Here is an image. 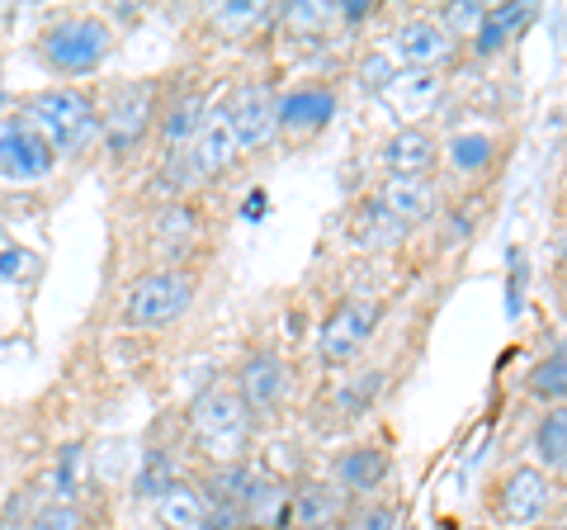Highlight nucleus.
I'll return each instance as SVG.
<instances>
[{
    "instance_id": "f257e3e1",
    "label": "nucleus",
    "mask_w": 567,
    "mask_h": 530,
    "mask_svg": "<svg viewBox=\"0 0 567 530\" xmlns=\"http://www.w3.org/2000/svg\"><path fill=\"white\" fill-rule=\"evenodd\" d=\"M256 412L241 402L237 388H204L199 398L189 402V440L213 469H233V465H246V450H251V421Z\"/></svg>"
},
{
    "instance_id": "f03ea898",
    "label": "nucleus",
    "mask_w": 567,
    "mask_h": 530,
    "mask_svg": "<svg viewBox=\"0 0 567 530\" xmlns=\"http://www.w3.org/2000/svg\"><path fill=\"white\" fill-rule=\"evenodd\" d=\"M24 119L43 133V143L58 156H76L100 143V104L76 85H48L24 100Z\"/></svg>"
},
{
    "instance_id": "7ed1b4c3",
    "label": "nucleus",
    "mask_w": 567,
    "mask_h": 530,
    "mask_svg": "<svg viewBox=\"0 0 567 530\" xmlns=\"http://www.w3.org/2000/svg\"><path fill=\"white\" fill-rule=\"evenodd\" d=\"M194 294H199V279L185 265H156V271L137 275L128 289H123V327L133 332H156L171 327L194 308Z\"/></svg>"
},
{
    "instance_id": "20e7f679",
    "label": "nucleus",
    "mask_w": 567,
    "mask_h": 530,
    "mask_svg": "<svg viewBox=\"0 0 567 530\" xmlns=\"http://www.w3.org/2000/svg\"><path fill=\"white\" fill-rule=\"evenodd\" d=\"M156 129V85L152 81H118L100 104V143L114 162L133 156Z\"/></svg>"
},
{
    "instance_id": "39448f33",
    "label": "nucleus",
    "mask_w": 567,
    "mask_h": 530,
    "mask_svg": "<svg viewBox=\"0 0 567 530\" xmlns=\"http://www.w3.org/2000/svg\"><path fill=\"white\" fill-rule=\"evenodd\" d=\"M554 502H558V483L539 465H516L492 488V521L502 530H535L554 517Z\"/></svg>"
},
{
    "instance_id": "423d86ee",
    "label": "nucleus",
    "mask_w": 567,
    "mask_h": 530,
    "mask_svg": "<svg viewBox=\"0 0 567 530\" xmlns=\"http://www.w3.org/2000/svg\"><path fill=\"white\" fill-rule=\"evenodd\" d=\"M110 52H114V29L95 20V14H66V20L48 24L43 33V62L66 77L95 72Z\"/></svg>"
},
{
    "instance_id": "0eeeda50",
    "label": "nucleus",
    "mask_w": 567,
    "mask_h": 530,
    "mask_svg": "<svg viewBox=\"0 0 567 530\" xmlns=\"http://www.w3.org/2000/svg\"><path fill=\"white\" fill-rule=\"evenodd\" d=\"M383 323V304L379 298H341L317 327V360L322 365H350L360 360V350L374 342V332Z\"/></svg>"
},
{
    "instance_id": "6e6552de",
    "label": "nucleus",
    "mask_w": 567,
    "mask_h": 530,
    "mask_svg": "<svg viewBox=\"0 0 567 530\" xmlns=\"http://www.w3.org/2000/svg\"><path fill=\"white\" fill-rule=\"evenodd\" d=\"M379 52L393 62V72H440L445 62L458 58V43L445 33V24L421 14V20H402L388 39L379 43Z\"/></svg>"
},
{
    "instance_id": "1a4fd4ad",
    "label": "nucleus",
    "mask_w": 567,
    "mask_h": 530,
    "mask_svg": "<svg viewBox=\"0 0 567 530\" xmlns=\"http://www.w3.org/2000/svg\"><path fill=\"white\" fill-rule=\"evenodd\" d=\"M218 104L227 110V119H233V133H237V143H241L246 156L260 152V147H270L279 137V95L270 91V85L241 81Z\"/></svg>"
},
{
    "instance_id": "9d476101",
    "label": "nucleus",
    "mask_w": 567,
    "mask_h": 530,
    "mask_svg": "<svg viewBox=\"0 0 567 530\" xmlns=\"http://www.w3.org/2000/svg\"><path fill=\"white\" fill-rule=\"evenodd\" d=\"M58 166V152L43 143V133L20 114H0V175L10 181H43Z\"/></svg>"
},
{
    "instance_id": "9b49d317",
    "label": "nucleus",
    "mask_w": 567,
    "mask_h": 530,
    "mask_svg": "<svg viewBox=\"0 0 567 530\" xmlns=\"http://www.w3.org/2000/svg\"><path fill=\"white\" fill-rule=\"evenodd\" d=\"M445 91H450V81L440 72H393L379 91V100L398 119V129H421V119H431L445 104Z\"/></svg>"
},
{
    "instance_id": "f8f14e48",
    "label": "nucleus",
    "mask_w": 567,
    "mask_h": 530,
    "mask_svg": "<svg viewBox=\"0 0 567 530\" xmlns=\"http://www.w3.org/2000/svg\"><path fill=\"white\" fill-rule=\"evenodd\" d=\"M233 388L241 394V402L251 412H270V408H279V402L293 394V369H289V360H284L279 350L260 346V350H251V356L237 365Z\"/></svg>"
},
{
    "instance_id": "ddd939ff",
    "label": "nucleus",
    "mask_w": 567,
    "mask_h": 530,
    "mask_svg": "<svg viewBox=\"0 0 567 530\" xmlns=\"http://www.w3.org/2000/svg\"><path fill=\"white\" fill-rule=\"evenodd\" d=\"M204 237V218L189 200H166L152 214V252L162 265H185V256L199 246Z\"/></svg>"
},
{
    "instance_id": "4468645a",
    "label": "nucleus",
    "mask_w": 567,
    "mask_h": 530,
    "mask_svg": "<svg viewBox=\"0 0 567 530\" xmlns=\"http://www.w3.org/2000/svg\"><path fill=\"white\" fill-rule=\"evenodd\" d=\"M152 502H156V521L166 530H213V498L199 483L171 479L152 492Z\"/></svg>"
},
{
    "instance_id": "2eb2a0df",
    "label": "nucleus",
    "mask_w": 567,
    "mask_h": 530,
    "mask_svg": "<svg viewBox=\"0 0 567 530\" xmlns=\"http://www.w3.org/2000/svg\"><path fill=\"white\" fill-rule=\"evenodd\" d=\"M336 114V95L322 91V85H298V91L279 95V133L284 137H298V143H308L331 123Z\"/></svg>"
},
{
    "instance_id": "dca6fc26",
    "label": "nucleus",
    "mask_w": 567,
    "mask_h": 530,
    "mask_svg": "<svg viewBox=\"0 0 567 530\" xmlns=\"http://www.w3.org/2000/svg\"><path fill=\"white\" fill-rule=\"evenodd\" d=\"M374 200H379L393 218H402L406 227H412V223H425V218L435 214L440 185L431 181V175H383L379 190H374Z\"/></svg>"
},
{
    "instance_id": "f3484780",
    "label": "nucleus",
    "mask_w": 567,
    "mask_h": 530,
    "mask_svg": "<svg viewBox=\"0 0 567 530\" xmlns=\"http://www.w3.org/2000/svg\"><path fill=\"white\" fill-rule=\"evenodd\" d=\"M412 233L402 218H393L388 208L369 194L364 204H354V214L346 223V242L354 246V252H364V256H374V252H393V246Z\"/></svg>"
},
{
    "instance_id": "a211bd4d",
    "label": "nucleus",
    "mask_w": 567,
    "mask_h": 530,
    "mask_svg": "<svg viewBox=\"0 0 567 530\" xmlns=\"http://www.w3.org/2000/svg\"><path fill=\"white\" fill-rule=\"evenodd\" d=\"M341 521H346V492L336 483L303 479L293 488V511H289L293 530H336Z\"/></svg>"
},
{
    "instance_id": "6ab92c4d",
    "label": "nucleus",
    "mask_w": 567,
    "mask_h": 530,
    "mask_svg": "<svg viewBox=\"0 0 567 530\" xmlns=\"http://www.w3.org/2000/svg\"><path fill=\"white\" fill-rule=\"evenodd\" d=\"M208 95L199 91H181V95H171V104L162 114H156V129H162V147H166V162L171 156H181L189 143H194V133H199V123L208 119Z\"/></svg>"
},
{
    "instance_id": "aec40b11",
    "label": "nucleus",
    "mask_w": 567,
    "mask_h": 530,
    "mask_svg": "<svg viewBox=\"0 0 567 530\" xmlns=\"http://www.w3.org/2000/svg\"><path fill=\"white\" fill-rule=\"evenodd\" d=\"M440 166V143L425 129H398L383 143V171L388 175H431Z\"/></svg>"
},
{
    "instance_id": "412c9836",
    "label": "nucleus",
    "mask_w": 567,
    "mask_h": 530,
    "mask_svg": "<svg viewBox=\"0 0 567 530\" xmlns=\"http://www.w3.org/2000/svg\"><path fill=\"white\" fill-rule=\"evenodd\" d=\"M388 473H393V459H388V450H379V446H354L336 459V488L360 492V498L379 492L388 483Z\"/></svg>"
},
{
    "instance_id": "4be33fe9",
    "label": "nucleus",
    "mask_w": 567,
    "mask_h": 530,
    "mask_svg": "<svg viewBox=\"0 0 567 530\" xmlns=\"http://www.w3.org/2000/svg\"><path fill=\"white\" fill-rule=\"evenodd\" d=\"M440 162L454 175H487L496 162V137L477 129H458L450 143H440Z\"/></svg>"
},
{
    "instance_id": "5701e85b",
    "label": "nucleus",
    "mask_w": 567,
    "mask_h": 530,
    "mask_svg": "<svg viewBox=\"0 0 567 530\" xmlns=\"http://www.w3.org/2000/svg\"><path fill=\"white\" fill-rule=\"evenodd\" d=\"M535 455L539 469L554 483H567V402L563 408H544L539 427H535Z\"/></svg>"
},
{
    "instance_id": "b1692460",
    "label": "nucleus",
    "mask_w": 567,
    "mask_h": 530,
    "mask_svg": "<svg viewBox=\"0 0 567 530\" xmlns=\"http://www.w3.org/2000/svg\"><path fill=\"white\" fill-rule=\"evenodd\" d=\"M525 394L539 398L544 408H563V402H567V342L548 346V356H544L535 369H529Z\"/></svg>"
},
{
    "instance_id": "393cba45",
    "label": "nucleus",
    "mask_w": 567,
    "mask_h": 530,
    "mask_svg": "<svg viewBox=\"0 0 567 530\" xmlns=\"http://www.w3.org/2000/svg\"><path fill=\"white\" fill-rule=\"evenodd\" d=\"M529 6H487V20L483 29H477V39H473V52H483V58H492V52H502L516 33L529 24Z\"/></svg>"
},
{
    "instance_id": "a878e982",
    "label": "nucleus",
    "mask_w": 567,
    "mask_h": 530,
    "mask_svg": "<svg viewBox=\"0 0 567 530\" xmlns=\"http://www.w3.org/2000/svg\"><path fill=\"white\" fill-rule=\"evenodd\" d=\"M383 394V375H364V379H350L341 384V394H336V408H341L346 421H360L369 408H374V398Z\"/></svg>"
},
{
    "instance_id": "bb28decb",
    "label": "nucleus",
    "mask_w": 567,
    "mask_h": 530,
    "mask_svg": "<svg viewBox=\"0 0 567 530\" xmlns=\"http://www.w3.org/2000/svg\"><path fill=\"white\" fill-rule=\"evenodd\" d=\"M440 24H445V33L454 43H473L477 39V29H483L487 20V6H468V0H454V6H445L435 14Z\"/></svg>"
},
{
    "instance_id": "cd10ccee",
    "label": "nucleus",
    "mask_w": 567,
    "mask_h": 530,
    "mask_svg": "<svg viewBox=\"0 0 567 530\" xmlns=\"http://www.w3.org/2000/svg\"><path fill=\"white\" fill-rule=\"evenodd\" d=\"M24 530H85V517H81V507L76 502H43L39 511L29 517Z\"/></svg>"
},
{
    "instance_id": "c85d7f7f",
    "label": "nucleus",
    "mask_w": 567,
    "mask_h": 530,
    "mask_svg": "<svg viewBox=\"0 0 567 530\" xmlns=\"http://www.w3.org/2000/svg\"><path fill=\"white\" fill-rule=\"evenodd\" d=\"M346 14H341V6H289L284 10V24L289 29H331V24H341Z\"/></svg>"
},
{
    "instance_id": "c756f323",
    "label": "nucleus",
    "mask_w": 567,
    "mask_h": 530,
    "mask_svg": "<svg viewBox=\"0 0 567 530\" xmlns=\"http://www.w3.org/2000/svg\"><path fill=\"white\" fill-rule=\"evenodd\" d=\"M346 530H398V507L393 502H364L346 521Z\"/></svg>"
},
{
    "instance_id": "7c9ffc66",
    "label": "nucleus",
    "mask_w": 567,
    "mask_h": 530,
    "mask_svg": "<svg viewBox=\"0 0 567 530\" xmlns=\"http://www.w3.org/2000/svg\"><path fill=\"white\" fill-rule=\"evenodd\" d=\"M265 6H223V10H213V24L218 29H251V24H260L265 20Z\"/></svg>"
},
{
    "instance_id": "2f4dec72",
    "label": "nucleus",
    "mask_w": 567,
    "mask_h": 530,
    "mask_svg": "<svg viewBox=\"0 0 567 530\" xmlns=\"http://www.w3.org/2000/svg\"><path fill=\"white\" fill-rule=\"evenodd\" d=\"M554 256H558V271L567 275V227H563V233H558V252H554Z\"/></svg>"
},
{
    "instance_id": "473e14b6",
    "label": "nucleus",
    "mask_w": 567,
    "mask_h": 530,
    "mask_svg": "<svg viewBox=\"0 0 567 530\" xmlns=\"http://www.w3.org/2000/svg\"><path fill=\"white\" fill-rule=\"evenodd\" d=\"M563 526H567V498H563Z\"/></svg>"
}]
</instances>
